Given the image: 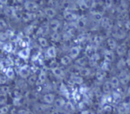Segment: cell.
Masks as SVG:
<instances>
[{
	"label": "cell",
	"mask_w": 130,
	"mask_h": 114,
	"mask_svg": "<svg viewBox=\"0 0 130 114\" xmlns=\"http://www.w3.org/2000/svg\"><path fill=\"white\" fill-rule=\"evenodd\" d=\"M25 8L26 10H28L29 12H35L38 9V6L35 2L26 1L25 3Z\"/></svg>",
	"instance_id": "obj_5"
},
{
	"label": "cell",
	"mask_w": 130,
	"mask_h": 114,
	"mask_svg": "<svg viewBox=\"0 0 130 114\" xmlns=\"http://www.w3.org/2000/svg\"><path fill=\"white\" fill-rule=\"evenodd\" d=\"M29 54H30V49L29 48H25V49H23L19 52V56L23 59H27L29 56Z\"/></svg>",
	"instance_id": "obj_23"
},
{
	"label": "cell",
	"mask_w": 130,
	"mask_h": 114,
	"mask_svg": "<svg viewBox=\"0 0 130 114\" xmlns=\"http://www.w3.org/2000/svg\"><path fill=\"white\" fill-rule=\"evenodd\" d=\"M37 80H38V77H37L35 75H32V76H31V77L28 78V83H29L30 85L36 84Z\"/></svg>",
	"instance_id": "obj_35"
},
{
	"label": "cell",
	"mask_w": 130,
	"mask_h": 114,
	"mask_svg": "<svg viewBox=\"0 0 130 114\" xmlns=\"http://www.w3.org/2000/svg\"><path fill=\"white\" fill-rule=\"evenodd\" d=\"M126 64H127V66H128L130 68V58H128L126 60Z\"/></svg>",
	"instance_id": "obj_51"
},
{
	"label": "cell",
	"mask_w": 130,
	"mask_h": 114,
	"mask_svg": "<svg viewBox=\"0 0 130 114\" xmlns=\"http://www.w3.org/2000/svg\"><path fill=\"white\" fill-rule=\"evenodd\" d=\"M112 87L109 81H106L102 86V90L105 94L109 95V93L112 92Z\"/></svg>",
	"instance_id": "obj_13"
},
{
	"label": "cell",
	"mask_w": 130,
	"mask_h": 114,
	"mask_svg": "<svg viewBox=\"0 0 130 114\" xmlns=\"http://www.w3.org/2000/svg\"><path fill=\"white\" fill-rule=\"evenodd\" d=\"M63 18L66 21L71 22V21H75L77 19V15L75 13L71 12V11H65L63 13Z\"/></svg>",
	"instance_id": "obj_7"
},
{
	"label": "cell",
	"mask_w": 130,
	"mask_h": 114,
	"mask_svg": "<svg viewBox=\"0 0 130 114\" xmlns=\"http://www.w3.org/2000/svg\"><path fill=\"white\" fill-rule=\"evenodd\" d=\"M118 112L119 114H126L128 112V108L126 107L125 104H122L118 106Z\"/></svg>",
	"instance_id": "obj_31"
},
{
	"label": "cell",
	"mask_w": 130,
	"mask_h": 114,
	"mask_svg": "<svg viewBox=\"0 0 130 114\" xmlns=\"http://www.w3.org/2000/svg\"><path fill=\"white\" fill-rule=\"evenodd\" d=\"M80 114H96L93 111L89 110V109H86V110H83Z\"/></svg>",
	"instance_id": "obj_47"
},
{
	"label": "cell",
	"mask_w": 130,
	"mask_h": 114,
	"mask_svg": "<svg viewBox=\"0 0 130 114\" xmlns=\"http://www.w3.org/2000/svg\"><path fill=\"white\" fill-rule=\"evenodd\" d=\"M8 35L5 32H1L0 33V44H3L7 39H8Z\"/></svg>",
	"instance_id": "obj_33"
},
{
	"label": "cell",
	"mask_w": 130,
	"mask_h": 114,
	"mask_svg": "<svg viewBox=\"0 0 130 114\" xmlns=\"http://www.w3.org/2000/svg\"><path fill=\"white\" fill-rule=\"evenodd\" d=\"M127 55H128V58H130V49L128 50V51H127Z\"/></svg>",
	"instance_id": "obj_52"
},
{
	"label": "cell",
	"mask_w": 130,
	"mask_h": 114,
	"mask_svg": "<svg viewBox=\"0 0 130 114\" xmlns=\"http://www.w3.org/2000/svg\"><path fill=\"white\" fill-rule=\"evenodd\" d=\"M1 89H2L3 93H4V94H6V93H8V92L9 91V87H2Z\"/></svg>",
	"instance_id": "obj_48"
},
{
	"label": "cell",
	"mask_w": 130,
	"mask_h": 114,
	"mask_svg": "<svg viewBox=\"0 0 130 114\" xmlns=\"http://www.w3.org/2000/svg\"><path fill=\"white\" fill-rule=\"evenodd\" d=\"M106 71H103V70L99 71H97V72L96 73V79H97L98 80H100V81L103 80L104 78L106 77Z\"/></svg>",
	"instance_id": "obj_25"
},
{
	"label": "cell",
	"mask_w": 130,
	"mask_h": 114,
	"mask_svg": "<svg viewBox=\"0 0 130 114\" xmlns=\"http://www.w3.org/2000/svg\"><path fill=\"white\" fill-rule=\"evenodd\" d=\"M104 59L106 62H112L114 60V54L112 51H106L104 53Z\"/></svg>",
	"instance_id": "obj_14"
},
{
	"label": "cell",
	"mask_w": 130,
	"mask_h": 114,
	"mask_svg": "<svg viewBox=\"0 0 130 114\" xmlns=\"http://www.w3.org/2000/svg\"><path fill=\"white\" fill-rule=\"evenodd\" d=\"M71 81L73 84H82L84 83V78L80 76H74L71 77Z\"/></svg>",
	"instance_id": "obj_26"
},
{
	"label": "cell",
	"mask_w": 130,
	"mask_h": 114,
	"mask_svg": "<svg viewBox=\"0 0 130 114\" xmlns=\"http://www.w3.org/2000/svg\"><path fill=\"white\" fill-rule=\"evenodd\" d=\"M106 44L109 48L110 51H113V50H116L118 47V44H117V42L116 41V39L112 37H109L106 39Z\"/></svg>",
	"instance_id": "obj_9"
},
{
	"label": "cell",
	"mask_w": 130,
	"mask_h": 114,
	"mask_svg": "<svg viewBox=\"0 0 130 114\" xmlns=\"http://www.w3.org/2000/svg\"><path fill=\"white\" fill-rule=\"evenodd\" d=\"M127 66V64H126V60H125L124 58H120L117 64H116V68L120 70V71H122V70H125V68Z\"/></svg>",
	"instance_id": "obj_22"
},
{
	"label": "cell",
	"mask_w": 130,
	"mask_h": 114,
	"mask_svg": "<svg viewBox=\"0 0 130 114\" xmlns=\"http://www.w3.org/2000/svg\"><path fill=\"white\" fill-rule=\"evenodd\" d=\"M44 11L45 15L48 19H50L51 20L52 19H54V18H55V16L57 15V12H56V10L53 7H47V8L44 9Z\"/></svg>",
	"instance_id": "obj_6"
},
{
	"label": "cell",
	"mask_w": 130,
	"mask_h": 114,
	"mask_svg": "<svg viewBox=\"0 0 130 114\" xmlns=\"http://www.w3.org/2000/svg\"><path fill=\"white\" fill-rule=\"evenodd\" d=\"M109 62H106L103 64V65L102 66V70L104 71H106L109 70Z\"/></svg>",
	"instance_id": "obj_44"
},
{
	"label": "cell",
	"mask_w": 130,
	"mask_h": 114,
	"mask_svg": "<svg viewBox=\"0 0 130 114\" xmlns=\"http://www.w3.org/2000/svg\"><path fill=\"white\" fill-rule=\"evenodd\" d=\"M118 77L119 79L121 84L126 85L128 84L130 80V74L126 70H122V71H120L119 74H118Z\"/></svg>",
	"instance_id": "obj_1"
},
{
	"label": "cell",
	"mask_w": 130,
	"mask_h": 114,
	"mask_svg": "<svg viewBox=\"0 0 130 114\" xmlns=\"http://www.w3.org/2000/svg\"><path fill=\"white\" fill-rule=\"evenodd\" d=\"M80 53V48L77 46H74L70 49L69 56L72 60H74L78 58Z\"/></svg>",
	"instance_id": "obj_4"
},
{
	"label": "cell",
	"mask_w": 130,
	"mask_h": 114,
	"mask_svg": "<svg viewBox=\"0 0 130 114\" xmlns=\"http://www.w3.org/2000/svg\"><path fill=\"white\" fill-rule=\"evenodd\" d=\"M38 41H39V44H41V47H47V41L46 38H43V37H40L38 38Z\"/></svg>",
	"instance_id": "obj_34"
},
{
	"label": "cell",
	"mask_w": 130,
	"mask_h": 114,
	"mask_svg": "<svg viewBox=\"0 0 130 114\" xmlns=\"http://www.w3.org/2000/svg\"><path fill=\"white\" fill-rule=\"evenodd\" d=\"M49 27L54 32L57 31L60 27V22L58 19H52L49 23Z\"/></svg>",
	"instance_id": "obj_11"
},
{
	"label": "cell",
	"mask_w": 130,
	"mask_h": 114,
	"mask_svg": "<svg viewBox=\"0 0 130 114\" xmlns=\"http://www.w3.org/2000/svg\"><path fill=\"white\" fill-rule=\"evenodd\" d=\"M47 55L49 58H55L57 56V50L54 46L49 47L47 50Z\"/></svg>",
	"instance_id": "obj_15"
},
{
	"label": "cell",
	"mask_w": 130,
	"mask_h": 114,
	"mask_svg": "<svg viewBox=\"0 0 130 114\" xmlns=\"http://www.w3.org/2000/svg\"><path fill=\"white\" fill-rule=\"evenodd\" d=\"M18 114H34L30 110H26V109H21L18 112Z\"/></svg>",
	"instance_id": "obj_42"
},
{
	"label": "cell",
	"mask_w": 130,
	"mask_h": 114,
	"mask_svg": "<svg viewBox=\"0 0 130 114\" xmlns=\"http://www.w3.org/2000/svg\"><path fill=\"white\" fill-rule=\"evenodd\" d=\"M102 41H103V38H102L101 36H100V35L95 36V38H94V41H95L96 44H100Z\"/></svg>",
	"instance_id": "obj_43"
},
{
	"label": "cell",
	"mask_w": 130,
	"mask_h": 114,
	"mask_svg": "<svg viewBox=\"0 0 130 114\" xmlns=\"http://www.w3.org/2000/svg\"><path fill=\"white\" fill-rule=\"evenodd\" d=\"M51 39L54 41H57L59 39H60V35L57 31H55L54 32L52 35H51Z\"/></svg>",
	"instance_id": "obj_38"
},
{
	"label": "cell",
	"mask_w": 130,
	"mask_h": 114,
	"mask_svg": "<svg viewBox=\"0 0 130 114\" xmlns=\"http://www.w3.org/2000/svg\"><path fill=\"white\" fill-rule=\"evenodd\" d=\"M72 62V59L70 58L69 55H64L60 59V63L63 66H68Z\"/></svg>",
	"instance_id": "obj_20"
},
{
	"label": "cell",
	"mask_w": 130,
	"mask_h": 114,
	"mask_svg": "<svg viewBox=\"0 0 130 114\" xmlns=\"http://www.w3.org/2000/svg\"><path fill=\"white\" fill-rule=\"evenodd\" d=\"M93 18L96 20V21H101V19H103V16H102V15L100 14V13H99V12H96V13H94L93 15Z\"/></svg>",
	"instance_id": "obj_41"
},
{
	"label": "cell",
	"mask_w": 130,
	"mask_h": 114,
	"mask_svg": "<svg viewBox=\"0 0 130 114\" xmlns=\"http://www.w3.org/2000/svg\"><path fill=\"white\" fill-rule=\"evenodd\" d=\"M124 26L127 30L130 31V19L124 23Z\"/></svg>",
	"instance_id": "obj_46"
},
{
	"label": "cell",
	"mask_w": 130,
	"mask_h": 114,
	"mask_svg": "<svg viewBox=\"0 0 130 114\" xmlns=\"http://www.w3.org/2000/svg\"><path fill=\"white\" fill-rule=\"evenodd\" d=\"M4 13L6 14V15L10 17V16H13L15 15V10L12 7H6L4 9Z\"/></svg>",
	"instance_id": "obj_27"
},
{
	"label": "cell",
	"mask_w": 130,
	"mask_h": 114,
	"mask_svg": "<svg viewBox=\"0 0 130 114\" xmlns=\"http://www.w3.org/2000/svg\"><path fill=\"white\" fill-rule=\"evenodd\" d=\"M117 19L119 20V22H125L126 21H128L129 19L128 17V12H124L122 13H119V15L117 16Z\"/></svg>",
	"instance_id": "obj_16"
},
{
	"label": "cell",
	"mask_w": 130,
	"mask_h": 114,
	"mask_svg": "<svg viewBox=\"0 0 130 114\" xmlns=\"http://www.w3.org/2000/svg\"><path fill=\"white\" fill-rule=\"evenodd\" d=\"M117 11L119 13H122V12H126L127 11V4L125 3H120L117 8Z\"/></svg>",
	"instance_id": "obj_30"
},
{
	"label": "cell",
	"mask_w": 130,
	"mask_h": 114,
	"mask_svg": "<svg viewBox=\"0 0 130 114\" xmlns=\"http://www.w3.org/2000/svg\"><path fill=\"white\" fill-rule=\"evenodd\" d=\"M106 101L109 103H111L112 101H113V98H112V95H107L106 97Z\"/></svg>",
	"instance_id": "obj_45"
},
{
	"label": "cell",
	"mask_w": 130,
	"mask_h": 114,
	"mask_svg": "<svg viewBox=\"0 0 130 114\" xmlns=\"http://www.w3.org/2000/svg\"><path fill=\"white\" fill-rule=\"evenodd\" d=\"M54 104H55V106L57 107V108H61L63 107L64 105H65V101L62 98H57L54 101Z\"/></svg>",
	"instance_id": "obj_28"
},
{
	"label": "cell",
	"mask_w": 130,
	"mask_h": 114,
	"mask_svg": "<svg viewBox=\"0 0 130 114\" xmlns=\"http://www.w3.org/2000/svg\"><path fill=\"white\" fill-rule=\"evenodd\" d=\"M19 75L22 78H27L30 75V69L28 66L25 65L22 68H21L19 71Z\"/></svg>",
	"instance_id": "obj_12"
},
{
	"label": "cell",
	"mask_w": 130,
	"mask_h": 114,
	"mask_svg": "<svg viewBox=\"0 0 130 114\" xmlns=\"http://www.w3.org/2000/svg\"><path fill=\"white\" fill-rule=\"evenodd\" d=\"M52 73L54 76H56L57 77H63V71L58 67L54 68L52 69Z\"/></svg>",
	"instance_id": "obj_24"
},
{
	"label": "cell",
	"mask_w": 130,
	"mask_h": 114,
	"mask_svg": "<svg viewBox=\"0 0 130 114\" xmlns=\"http://www.w3.org/2000/svg\"><path fill=\"white\" fill-rule=\"evenodd\" d=\"M3 49H4V51H6V52H11L12 51V44H10V43H7V44H6L4 46H3Z\"/></svg>",
	"instance_id": "obj_37"
},
{
	"label": "cell",
	"mask_w": 130,
	"mask_h": 114,
	"mask_svg": "<svg viewBox=\"0 0 130 114\" xmlns=\"http://www.w3.org/2000/svg\"><path fill=\"white\" fill-rule=\"evenodd\" d=\"M66 114H71V113H66Z\"/></svg>",
	"instance_id": "obj_54"
},
{
	"label": "cell",
	"mask_w": 130,
	"mask_h": 114,
	"mask_svg": "<svg viewBox=\"0 0 130 114\" xmlns=\"http://www.w3.org/2000/svg\"><path fill=\"white\" fill-rule=\"evenodd\" d=\"M46 80V73L44 71H41L39 74V76L38 77V80L36 82V85L37 86H41V84H43L44 83Z\"/></svg>",
	"instance_id": "obj_19"
},
{
	"label": "cell",
	"mask_w": 130,
	"mask_h": 114,
	"mask_svg": "<svg viewBox=\"0 0 130 114\" xmlns=\"http://www.w3.org/2000/svg\"><path fill=\"white\" fill-rule=\"evenodd\" d=\"M7 101V96L6 94L1 93L0 94V105H4Z\"/></svg>",
	"instance_id": "obj_36"
},
{
	"label": "cell",
	"mask_w": 130,
	"mask_h": 114,
	"mask_svg": "<svg viewBox=\"0 0 130 114\" xmlns=\"http://www.w3.org/2000/svg\"><path fill=\"white\" fill-rule=\"evenodd\" d=\"M100 22L101 27L106 30H111L113 28V22L108 17H103Z\"/></svg>",
	"instance_id": "obj_2"
},
{
	"label": "cell",
	"mask_w": 130,
	"mask_h": 114,
	"mask_svg": "<svg viewBox=\"0 0 130 114\" xmlns=\"http://www.w3.org/2000/svg\"><path fill=\"white\" fill-rule=\"evenodd\" d=\"M113 37L116 40V39H119V40L124 39L126 37V33L120 27H116L113 31Z\"/></svg>",
	"instance_id": "obj_3"
},
{
	"label": "cell",
	"mask_w": 130,
	"mask_h": 114,
	"mask_svg": "<svg viewBox=\"0 0 130 114\" xmlns=\"http://www.w3.org/2000/svg\"><path fill=\"white\" fill-rule=\"evenodd\" d=\"M9 111V106H4L2 108H0V114H6Z\"/></svg>",
	"instance_id": "obj_40"
},
{
	"label": "cell",
	"mask_w": 130,
	"mask_h": 114,
	"mask_svg": "<svg viewBox=\"0 0 130 114\" xmlns=\"http://www.w3.org/2000/svg\"><path fill=\"white\" fill-rule=\"evenodd\" d=\"M6 74V77H9V79H13L14 77H15V72H14V71H13V69L12 68H9L7 69Z\"/></svg>",
	"instance_id": "obj_32"
},
{
	"label": "cell",
	"mask_w": 130,
	"mask_h": 114,
	"mask_svg": "<svg viewBox=\"0 0 130 114\" xmlns=\"http://www.w3.org/2000/svg\"><path fill=\"white\" fill-rule=\"evenodd\" d=\"M110 84H111V86L112 87V89H116L119 87V85L121 84H120V81H119V79L118 77V76H114L111 78L110 80Z\"/></svg>",
	"instance_id": "obj_18"
},
{
	"label": "cell",
	"mask_w": 130,
	"mask_h": 114,
	"mask_svg": "<svg viewBox=\"0 0 130 114\" xmlns=\"http://www.w3.org/2000/svg\"><path fill=\"white\" fill-rule=\"evenodd\" d=\"M76 64L80 68H86V65L88 64V59L87 57H82L76 61Z\"/></svg>",
	"instance_id": "obj_17"
},
{
	"label": "cell",
	"mask_w": 130,
	"mask_h": 114,
	"mask_svg": "<svg viewBox=\"0 0 130 114\" xmlns=\"http://www.w3.org/2000/svg\"><path fill=\"white\" fill-rule=\"evenodd\" d=\"M6 82V78L4 76H0V84H5Z\"/></svg>",
	"instance_id": "obj_49"
},
{
	"label": "cell",
	"mask_w": 130,
	"mask_h": 114,
	"mask_svg": "<svg viewBox=\"0 0 130 114\" xmlns=\"http://www.w3.org/2000/svg\"><path fill=\"white\" fill-rule=\"evenodd\" d=\"M127 94H128V96H130V87H128V89Z\"/></svg>",
	"instance_id": "obj_53"
},
{
	"label": "cell",
	"mask_w": 130,
	"mask_h": 114,
	"mask_svg": "<svg viewBox=\"0 0 130 114\" xmlns=\"http://www.w3.org/2000/svg\"><path fill=\"white\" fill-rule=\"evenodd\" d=\"M112 98H113V101L118 102V101H119V100H121V95H120L119 93L114 92V93H112Z\"/></svg>",
	"instance_id": "obj_39"
},
{
	"label": "cell",
	"mask_w": 130,
	"mask_h": 114,
	"mask_svg": "<svg viewBox=\"0 0 130 114\" xmlns=\"http://www.w3.org/2000/svg\"><path fill=\"white\" fill-rule=\"evenodd\" d=\"M91 73V71L90 68H80L79 69V74H80V76L84 77H87Z\"/></svg>",
	"instance_id": "obj_21"
},
{
	"label": "cell",
	"mask_w": 130,
	"mask_h": 114,
	"mask_svg": "<svg viewBox=\"0 0 130 114\" xmlns=\"http://www.w3.org/2000/svg\"><path fill=\"white\" fill-rule=\"evenodd\" d=\"M77 4L79 6L80 9H81L82 11H85V10L88 9V8H89L88 3L86 1H79Z\"/></svg>",
	"instance_id": "obj_29"
},
{
	"label": "cell",
	"mask_w": 130,
	"mask_h": 114,
	"mask_svg": "<svg viewBox=\"0 0 130 114\" xmlns=\"http://www.w3.org/2000/svg\"><path fill=\"white\" fill-rule=\"evenodd\" d=\"M116 54L119 56V57H123L124 55H125L127 54V47L126 45L125 44H121L119 45H118L117 48L116 49Z\"/></svg>",
	"instance_id": "obj_8"
},
{
	"label": "cell",
	"mask_w": 130,
	"mask_h": 114,
	"mask_svg": "<svg viewBox=\"0 0 130 114\" xmlns=\"http://www.w3.org/2000/svg\"><path fill=\"white\" fill-rule=\"evenodd\" d=\"M43 100L45 103L47 104H52V103H54V101H55V96L54 94L53 93H46L44 97H43Z\"/></svg>",
	"instance_id": "obj_10"
},
{
	"label": "cell",
	"mask_w": 130,
	"mask_h": 114,
	"mask_svg": "<svg viewBox=\"0 0 130 114\" xmlns=\"http://www.w3.org/2000/svg\"><path fill=\"white\" fill-rule=\"evenodd\" d=\"M6 34H7V35H8V37L9 38H10V37H12V36H13V32H12V31H10V30H8L6 32Z\"/></svg>",
	"instance_id": "obj_50"
}]
</instances>
